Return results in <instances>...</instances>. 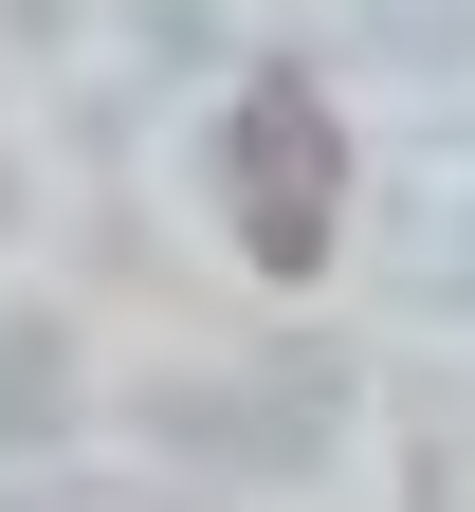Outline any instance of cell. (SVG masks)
<instances>
[{
  "instance_id": "cell-1",
  "label": "cell",
  "mask_w": 475,
  "mask_h": 512,
  "mask_svg": "<svg viewBox=\"0 0 475 512\" xmlns=\"http://www.w3.org/2000/svg\"><path fill=\"white\" fill-rule=\"evenodd\" d=\"M220 202H238L256 275H311V256L348 238V110H329L311 74H256L238 128H220Z\"/></svg>"
}]
</instances>
